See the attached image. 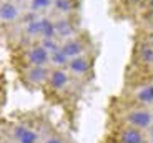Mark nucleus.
<instances>
[{"label": "nucleus", "mask_w": 153, "mask_h": 143, "mask_svg": "<svg viewBox=\"0 0 153 143\" xmlns=\"http://www.w3.org/2000/svg\"><path fill=\"white\" fill-rule=\"evenodd\" d=\"M117 123L148 132V128L153 125V108L125 105L117 113Z\"/></svg>", "instance_id": "obj_1"}, {"label": "nucleus", "mask_w": 153, "mask_h": 143, "mask_svg": "<svg viewBox=\"0 0 153 143\" xmlns=\"http://www.w3.org/2000/svg\"><path fill=\"white\" fill-rule=\"evenodd\" d=\"M4 133L12 143H42L43 136V132L38 125L25 120L8 123Z\"/></svg>", "instance_id": "obj_2"}, {"label": "nucleus", "mask_w": 153, "mask_h": 143, "mask_svg": "<svg viewBox=\"0 0 153 143\" xmlns=\"http://www.w3.org/2000/svg\"><path fill=\"white\" fill-rule=\"evenodd\" d=\"M48 75L50 67H22L20 68V78H22L23 85L30 90L45 88Z\"/></svg>", "instance_id": "obj_3"}, {"label": "nucleus", "mask_w": 153, "mask_h": 143, "mask_svg": "<svg viewBox=\"0 0 153 143\" xmlns=\"http://www.w3.org/2000/svg\"><path fill=\"white\" fill-rule=\"evenodd\" d=\"M22 67H50V53L38 42L22 48Z\"/></svg>", "instance_id": "obj_4"}, {"label": "nucleus", "mask_w": 153, "mask_h": 143, "mask_svg": "<svg viewBox=\"0 0 153 143\" xmlns=\"http://www.w3.org/2000/svg\"><path fill=\"white\" fill-rule=\"evenodd\" d=\"M72 80L73 77L68 73L67 68H50V75L45 88L53 95H62V93H67V90L70 88Z\"/></svg>", "instance_id": "obj_5"}, {"label": "nucleus", "mask_w": 153, "mask_h": 143, "mask_svg": "<svg viewBox=\"0 0 153 143\" xmlns=\"http://www.w3.org/2000/svg\"><path fill=\"white\" fill-rule=\"evenodd\" d=\"M126 105L153 108V82H142L137 87H133L128 95Z\"/></svg>", "instance_id": "obj_6"}, {"label": "nucleus", "mask_w": 153, "mask_h": 143, "mask_svg": "<svg viewBox=\"0 0 153 143\" xmlns=\"http://www.w3.org/2000/svg\"><path fill=\"white\" fill-rule=\"evenodd\" d=\"M110 140L111 143H148L146 132L125 125H117Z\"/></svg>", "instance_id": "obj_7"}, {"label": "nucleus", "mask_w": 153, "mask_h": 143, "mask_svg": "<svg viewBox=\"0 0 153 143\" xmlns=\"http://www.w3.org/2000/svg\"><path fill=\"white\" fill-rule=\"evenodd\" d=\"M60 48L68 58H75V57L88 53V50H90V40L78 33L73 39H68L65 42H62Z\"/></svg>", "instance_id": "obj_8"}, {"label": "nucleus", "mask_w": 153, "mask_h": 143, "mask_svg": "<svg viewBox=\"0 0 153 143\" xmlns=\"http://www.w3.org/2000/svg\"><path fill=\"white\" fill-rule=\"evenodd\" d=\"M67 70H68V73L73 78L87 77V75L92 73V70H93V57L90 53H85V55H80V57L70 58Z\"/></svg>", "instance_id": "obj_9"}, {"label": "nucleus", "mask_w": 153, "mask_h": 143, "mask_svg": "<svg viewBox=\"0 0 153 143\" xmlns=\"http://www.w3.org/2000/svg\"><path fill=\"white\" fill-rule=\"evenodd\" d=\"M55 22V33L60 42H65L78 35V23L73 17H53Z\"/></svg>", "instance_id": "obj_10"}, {"label": "nucleus", "mask_w": 153, "mask_h": 143, "mask_svg": "<svg viewBox=\"0 0 153 143\" xmlns=\"http://www.w3.org/2000/svg\"><path fill=\"white\" fill-rule=\"evenodd\" d=\"M23 17V10L13 0H0V23L12 25L20 22Z\"/></svg>", "instance_id": "obj_11"}, {"label": "nucleus", "mask_w": 153, "mask_h": 143, "mask_svg": "<svg viewBox=\"0 0 153 143\" xmlns=\"http://www.w3.org/2000/svg\"><path fill=\"white\" fill-rule=\"evenodd\" d=\"M133 62L142 68H153V48L145 42H138L133 50Z\"/></svg>", "instance_id": "obj_12"}, {"label": "nucleus", "mask_w": 153, "mask_h": 143, "mask_svg": "<svg viewBox=\"0 0 153 143\" xmlns=\"http://www.w3.org/2000/svg\"><path fill=\"white\" fill-rule=\"evenodd\" d=\"M80 8L78 0H53L52 13L53 17H73Z\"/></svg>", "instance_id": "obj_13"}, {"label": "nucleus", "mask_w": 153, "mask_h": 143, "mask_svg": "<svg viewBox=\"0 0 153 143\" xmlns=\"http://www.w3.org/2000/svg\"><path fill=\"white\" fill-rule=\"evenodd\" d=\"M40 39H57V33H55V22H53V17L52 15H42L40 17Z\"/></svg>", "instance_id": "obj_14"}, {"label": "nucleus", "mask_w": 153, "mask_h": 143, "mask_svg": "<svg viewBox=\"0 0 153 143\" xmlns=\"http://www.w3.org/2000/svg\"><path fill=\"white\" fill-rule=\"evenodd\" d=\"M52 0H28L27 10L35 15H47V12H52Z\"/></svg>", "instance_id": "obj_15"}, {"label": "nucleus", "mask_w": 153, "mask_h": 143, "mask_svg": "<svg viewBox=\"0 0 153 143\" xmlns=\"http://www.w3.org/2000/svg\"><path fill=\"white\" fill-rule=\"evenodd\" d=\"M68 62H70V58L62 52V48H58L53 53H50V62H48L50 68H67Z\"/></svg>", "instance_id": "obj_16"}, {"label": "nucleus", "mask_w": 153, "mask_h": 143, "mask_svg": "<svg viewBox=\"0 0 153 143\" xmlns=\"http://www.w3.org/2000/svg\"><path fill=\"white\" fill-rule=\"evenodd\" d=\"M40 45L45 48L48 53H53V52H57L58 48H60V45H62V42L60 40H57V39H40V40H37Z\"/></svg>", "instance_id": "obj_17"}, {"label": "nucleus", "mask_w": 153, "mask_h": 143, "mask_svg": "<svg viewBox=\"0 0 153 143\" xmlns=\"http://www.w3.org/2000/svg\"><path fill=\"white\" fill-rule=\"evenodd\" d=\"M42 143H67L65 138L55 130H47L45 135L42 136Z\"/></svg>", "instance_id": "obj_18"}, {"label": "nucleus", "mask_w": 153, "mask_h": 143, "mask_svg": "<svg viewBox=\"0 0 153 143\" xmlns=\"http://www.w3.org/2000/svg\"><path fill=\"white\" fill-rule=\"evenodd\" d=\"M145 2L146 0H123V5H125L126 8H130V10H135V8L142 7Z\"/></svg>", "instance_id": "obj_19"}, {"label": "nucleus", "mask_w": 153, "mask_h": 143, "mask_svg": "<svg viewBox=\"0 0 153 143\" xmlns=\"http://www.w3.org/2000/svg\"><path fill=\"white\" fill-rule=\"evenodd\" d=\"M146 138H148V143H153V125L148 128V132H146Z\"/></svg>", "instance_id": "obj_20"}, {"label": "nucleus", "mask_w": 153, "mask_h": 143, "mask_svg": "<svg viewBox=\"0 0 153 143\" xmlns=\"http://www.w3.org/2000/svg\"><path fill=\"white\" fill-rule=\"evenodd\" d=\"M0 143H12V142L7 138V135H5V133H2V135H0Z\"/></svg>", "instance_id": "obj_21"}, {"label": "nucleus", "mask_w": 153, "mask_h": 143, "mask_svg": "<svg viewBox=\"0 0 153 143\" xmlns=\"http://www.w3.org/2000/svg\"><path fill=\"white\" fill-rule=\"evenodd\" d=\"M145 42H146V43H148V45H150V47H152V48H153V33H150V37H148V39L145 40Z\"/></svg>", "instance_id": "obj_22"}, {"label": "nucleus", "mask_w": 153, "mask_h": 143, "mask_svg": "<svg viewBox=\"0 0 153 143\" xmlns=\"http://www.w3.org/2000/svg\"><path fill=\"white\" fill-rule=\"evenodd\" d=\"M145 4H146V7H148L150 10H153V0H146Z\"/></svg>", "instance_id": "obj_23"}, {"label": "nucleus", "mask_w": 153, "mask_h": 143, "mask_svg": "<svg viewBox=\"0 0 153 143\" xmlns=\"http://www.w3.org/2000/svg\"><path fill=\"white\" fill-rule=\"evenodd\" d=\"M52 2H53V0H52Z\"/></svg>", "instance_id": "obj_24"}]
</instances>
